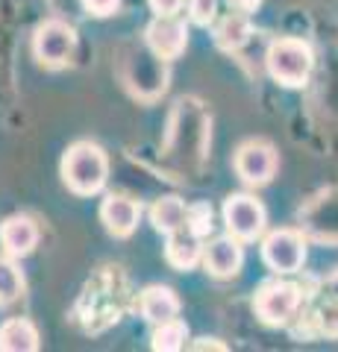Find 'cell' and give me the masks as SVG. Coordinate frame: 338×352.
<instances>
[{"label": "cell", "instance_id": "1", "mask_svg": "<svg viewBox=\"0 0 338 352\" xmlns=\"http://www.w3.org/2000/svg\"><path fill=\"white\" fill-rule=\"evenodd\" d=\"M168 59H162L150 44L127 41L118 50V74L127 85V91L145 103H154L168 88Z\"/></svg>", "mask_w": 338, "mask_h": 352}, {"label": "cell", "instance_id": "2", "mask_svg": "<svg viewBox=\"0 0 338 352\" xmlns=\"http://www.w3.org/2000/svg\"><path fill=\"white\" fill-rule=\"evenodd\" d=\"M109 179V156L94 141H77L62 156V182L77 197H92L103 191Z\"/></svg>", "mask_w": 338, "mask_h": 352}, {"label": "cell", "instance_id": "3", "mask_svg": "<svg viewBox=\"0 0 338 352\" xmlns=\"http://www.w3.org/2000/svg\"><path fill=\"white\" fill-rule=\"evenodd\" d=\"M265 68L274 82L286 88H300L312 76L315 53L303 38H277L271 41V47L265 53Z\"/></svg>", "mask_w": 338, "mask_h": 352}, {"label": "cell", "instance_id": "4", "mask_svg": "<svg viewBox=\"0 0 338 352\" xmlns=\"http://www.w3.org/2000/svg\"><path fill=\"white\" fill-rule=\"evenodd\" d=\"M306 305V296L297 282H265L253 296V311L262 323L268 326H288L291 320H297L300 308Z\"/></svg>", "mask_w": 338, "mask_h": 352}, {"label": "cell", "instance_id": "5", "mask_svg": "<svg viewBox=\"0 0 338 352\" xmlns=\"http://www.w3.org/2000/svg\"><path fill=\"white\" fill-rule=\"evenodd\" d=\"M74 50H77V32L68 21L50 18L45 24H39L32 32V56L39 65H45L50 71H59L65 65H71Z\"/></svg>", "mask_w": 338, "mask_h": 352}, {"label": "cell", "instance_id": "6", "mask_svg": "<svg viewBox=\"0 0 338 352\" xmlns=\"http://www.w3.org/2000/svg\"><path fill=\"white\" fill-rule=\"evenodd\" d=\"M262 258L274 273H297L306 264V238L297 229H277L262 241Z\"/></svg>", "mask_w": 338, "mask_h": 352}, {"label": "cell", "instance_id": "7", "mask_svg": "<svg viewBox=\"0 0 338 352\" xmlns=\"http://www.w3.org/2000/svg\"><path fill=\"white\" fill-rule=\"evenodd\" d=\"M277 164H279V159H277L274 144L262 141V138L244 141V144L235 150V159H233L235 173L242 176V182H247V185H268L277 173Z\"/></svg>", "mask_w": 338, "mask_h": 352}, {"label": "cell", "instance_id": "8", "mask_svg": "<svg viewBox=\"0 0 338 352\" xmlns=\"http://www.w3.org/2000/svg\"><path fill=\"white\" fill-rule=\"evenodd\" d=\"M265 206L250 194H233L224 203V226L238 241H256L265 232Z\"/></svg>", "mask_w": 338, "mask_h": 352}, {"label": "cell", "instance_id": "9", "mask_svg": "<svg viewBox=\"0 0 338 352\" xmlns=\"http://www.w3.org/2000/svg\"><path fill=\"white\" fill-rule=\"evenodd\" d=\"M300 223L312 238L338 244V188L315 194L306 208H300Z\"/></svg>", "mask_w": 338, "mask_h": 352}, {"label": "cell", "instance_id": "10", "mask_svg": "<svg viewBox=\"0 0 338 352\" xmlns=\"http://www.w3.org/2000/svg\"><path fill=\"white\" fill-rule=\"evenodd\" d=\"M145 41L154 47L162 59H177L189 44V30L177 15H156L145 30Z\"/></svg>", "mask_w": 338, "mask_h": 352}, {"label": "cell", "instance_id": "11", "mask_svg": "<svg viewBox=\"0 0 338 352\" xmlns=\"http://www.w3.org/2000/svg\"><path fill=\"white\" fill-rule=\"evenodd\" d=\"M101 220L109 235L129 238L141 220V206L127 194H106L101 203Z\"/></svg>", "mask_w": 338, "mask_h": 352}, {"label": "cell", "instance_id": "12", "mask_svg": "<svg viewBox=\"0 0 338 352\" xmlns=\"http://www.w3.org/2000/svg\"><path fill=\"white\" fill-rule=\"evenodd\" d=\"M242 261H244V250H242V241L235 235H221L215 238L212 244H206L203 250V264L206 270L218 279H226V276H235L242 270Z\"/></svg>", "mask_w": 338, "mask_h": 352}, {"label": "cell", "instance_id": "13", "mask_svg": "<svg viewBox=\"0 0 338 352\" xmlns=\"http://www.w3.org/2000/svg\"><path fill=\"white\" fill-rule=\"evenodd\" d=\"M203 235H198L191 229V223L185 220L182 226H177L173 232H168V244H165V258L171 267L177 270H191L194 264L203 258Z\"/></svg>", "mask_w": 338, "mask_h": 352}, {"label": "cell", "instance_id": "14", "mask_svg": "<svg viewBox=\"0 0 338 352\" xmlns=\"http://www.w3.org/2000/svg\"><path fill=\"white\" fill-rule=\"evenodd\" d=\"M36 244H39V226L32 217L12 214L0 223V247L6 250V256L24 258L36 250Z\"/></svg>", "mask_w": 338, "mask_h": 352}, {"label": "cell", "instance_id": "15", "mask_svg": "<svg viewBox=\"0 0 338 352\" xmlns=\"http://www.w3.org/2000/svg\"><path fill=\"white\" fill-rule=\"evenodd\" d=\"M138 311L147 323L159 326L165 320L180 317V296L171 288H165V285H150V288L138 294Z\"/></svg>", "mask_w": 338, "mask_h": 352}, {"label": "cell", "instance_id": "16", "mask_svg": "<svg viewBox=\"0 0 338 352\" xmlns=\"http://www.w3.org/2000/svg\"><path fill=\"white\" fill-rule=\"evenodd\" d=\"M0 349L3 352H36L39 349V329L27 317H9L0 326Z\"/></svg>", "mask_w": 338, "mask_h": 352}, {"label": "cell", "instance_id": "17", "mask_svg": "<svg viewBox=\"0 0 338 352\" xmlns=\"http://www.w3.org/2000/svg\"><path fill=\"white\" fill-rule=\"evenodd\" d=\"M250 36H253V27H250V21L244 12H235L233 15H226L218 21V27H215V44L221 50L226 53H235V50H242L244 44L250 41Z\"/></svg>", "mask_w": 338, "mask_h": 352}, {"label": "cell", "instance_id": "18", "mask_svg": "<svg viewBox=\"0 0 338 352\" xmlns=\"http://www.w3.org/2000/svg\"><path fill=\"white\" fill-rule=\"evenodd\" d=\"M189 220V208L180 197H159V200L150 206V223H154L159 232H173L177 226H182Z\"/></svg>", "mask_w": 338, "mask_h": 352}, {"label": "cell", "instance_id": "19", "mask_svg": "<svg viewBox=\"0 0 338 352\" xmlns=\"http://www.w3.org/2000/svg\"><path fill=\"white\" fill-rule=\"evenodd\" d=\"M309 320H312L315 335L338 340V296L324 294V300L315 305V311L309 314Z\"/></svg>", "mask_w": 338, "mask_h": 352}, {"label": "cell", "instance_id": "20", "mask_svg": "<svg viewBox=\"0 0 338 352\" xmlns=\"http://www.w3.org/2000/svg\"><path fill=\"white\" fill-rule=\"evenodd\" d=\"M185 340H189V329L180 317H173V320H165L156 326L154 338H150V346L156 352H173V349H182Z\"/></svg>", "mask_w": 338, "mask_h": 352}, {"label": "cell", "instance_id": "21", "mask_svg": "<svg viewBox=\"0 0 338 352\" xmlns=\"http://www.w3.org/2000/svg\"><path fill=\"white\" fill-rule=\"evenodd\" d=\"M24 273H21V267L12 261V256L9 258H0V305H9L15 302L21 294H24Z\"/></svg>", "mask_w": 338, "mask_h": 352}, {"label": "cell", "instance_id": "22", "mask_svg": "<svg viewBox=\"0 0 338 352\" xmlns=\"http://www.w3.org/2000/svg\"><path fill=\"white\" fill-rule=\"evenodd\" d=\"M189 223H191V229L198 235H209L212 229H215V223H212V208L206 206V203H198V206H191L189 208Z\"/></svg>", "mask_w": 338, "mask_h": 352}, {"label": "cell", "instance_id": "23", "mask_svg": "<svg viewBox=\"0 0 338 352\" xmlns=\"http://www.w3.org/2000/svg\"><path fill=\"white\" fill-rule=\"evenodd\" d=\"M189 15L194 24L209 27L218 15V0H189Z\"/></svg>", "mask_w": 338, "mask_h": 352}, {"label": "cell", "instance_id": "24", "mask_svg": "<svg viewBox=\"0 0 338 352\" xmlns=\"http://www.w3.org/2000/svg\"><path fill=\"white\" fill-rule=\"evenodd\" d=\"M83 9L89 15L94 18H109V15H115V9L121 6V0H80Z\"/></svg>", "mask_w": 338, "mask_h": 352}, {"label": "cell", "instance_id": "25", "mask_svg": "<svg viewBox=\"0 0 338 352\" xmlns=\"http://www.w3.org/2000/svg\"><path fill=\"white\" fill-rule=\"evenodd\" d=\"M147 3H150V9H154L156 15H173L185 0H147Z\"/></svg>", "mask_w": 338, "mask_h": 352}, {"label": "cell", "instance_id": "26", "mask_svg": "<svg viewBox=\"0 0 338 352\" xmlns=\"http://www.w3.org/2000/svg\"><path fill=\"white\" fill-rule=\"evenodd\" d=\"M226 3H230L233 9H238V12H256V9L262 6V0H226Z\"/></svg>", "mask_w": 338, "mask_h": 352}, {"label": "cell", "instance_id": "27", "mask_svg": "<svg viewBox=\"0 0 338 352\" xmlns=\"http://www.w3.org/2000/svg\"><path fill=\"white\" fill-rule=\"evenodd\" d=\"M191 349H226V344H218L215 338H200L198 344H191Z\"/></svg>", "mask_w": 338, "mask_h": 352}, {"label": "cell", "instance_id": "28", "mask_svg": "<svg viewBox=\"0 0 338 352\" xmlns=\"http://www.w3.org/2000/svg\"><path fill=\"white\" fill-rule=\"evenodd\" d=\"M324 294H330V296H338V273H332L330 279H326V291Z\"/></svg>", "mask_w": 338, "mask_h": 352}]
</instances>
